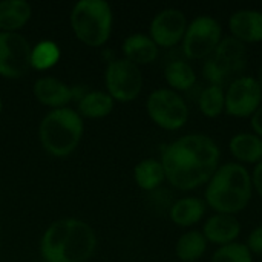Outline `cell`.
I'll return each instance as SVG.
<instances>
[{
    "label": "cell",
    "mask_w": 262,
    "mask_h": 262,
    "mask_svg": "<svg viewBox=\"0 0 262 262\" xmlns=\"http://www.w3.org/2000/svg\"><path fill=\"white\" fill-rule=\"evenodd\" d=\"M2 109H3V101H2V97H0V114H2Z\"/></svg>",
    "instance_id": "31"
},
{
    "label": "cell",
    "mask_w": 262,
    "mask_h": 262,
    "mask_svg": "<svg viewBox=\"0 0 262 262\" xmlns=\"http://www.w3.org/2000/svg\"><path fill=\"white\" fill-rule=\"evenodd\" d=\"M247 249L250 250V253L255 255H262V226L256 227L247 238Z\"/></svg>",
    "instance_id": "27"
},
{
    "label": "cell",
    "mask_w": 262,
    "mask_h": 262,
    "mask_svg": "<svg viewBox=\"0 0 262 262\" xmlns=\"http://www.w3.org/2000/svg\"><path fill=\"white\" fill-rule=\"evenodd\" d=\"M241 233V223L233 215L215 213L210 216L203 227V235L207 243H213L221 246H227L236 243V238Z\"/></svg>",
    "instance_id": "15"
},
{
    "label": "cell",
    "mask_w": 262,
    "mask_h": 262,
    "mask_svg": "<svg viewBox=\"0 0 262 262\" xmlns=\"http://www.w3.org/2000/svg\"><path fill=\"white\" fill-rule=\"evenodd\" d=\"M32 94L38 103L52 109L66 107L74 98V91L64 81L55 77H40L32 86Z\"/></svg>",
    "instance_id": "13"
},
{
    "label": "cell",
    "mask_w": 262,
    "mask_h": 262,
    "mask_svg": "<svg viewBox=\"0 0 262 262\" xmlns=\"http://www.w3.org/2000/svg\"><path fill=\"white\" fill-rule=\"evenodd\" d=\"M256 80H258V83H259V86H261V89H262V64L259 66V71H258V77H256Z\"/></svg>",
    "instance_id": "30"
},
{
    "label": "cell",
    "mask_w": 262,
    "mask_h": 262,
    "mask_svg": "<svg viewBox=\"0 0 262 262\" xmlns=\"http://www.w3.org/2000/svg\"><path fill=\"white\" fill-rule=\"evenodd\" d=\"M247 66V48L239 40L230 37H223L215 52L207 58L203 68L204 78L209 84L223 86L232 83L235 78L241 77V72Z\"/></svg>",
    "instance_id": "6"
},
{
    "label": "cell",
    "mask_w": 262,
    "mask_h": 262,
    "mask_svg": "<svg viewBox=\"0 0 262 262\" xmlns=\"http://www.w3.org/2000/svg\"><path fill=\"white\" fill-rule=\"evenodd\" d=\"M187 25V18L181 9L166 8L152 18L149 37L158 48H173L183 41Z\"/></svg>",
    "instance_id": "12"
},
{
    "label": "cell",
    "mask_w": 262,
    "mask_h": 262,
    "mask_svg": "<svg viewBox=\"0 0 262 262\" xmlns=\"http://www.w3.org/2000/svg\"><path fill=\"white\" fill-rule=\"evenodd\" d=\"M252 184L255 186L256 192L259 193V196L262 198V161L255 166V170H253V175H252Z\"/></svg>",
    "instance_id": "28"
},
{
    "label": "cell",
    "mask_w": 262,
    "mask_h": 262,
    "mask_svg": "<svg viewBox=\"0 0 262 262\" xmlns=\"http://www.w3.org/2000/svg\"><path fill=\"white\" fill-rule=\"evenodd\" d=\"M97 247L94 229L78 218L54 221L43 233L40 253L45 262H86Z\"/></svg>",
    "instance_id": "2"
},
{
    "label": "cell",
    "mask_w": 262,
    "mask_h": 262,
    "mask_svg": "<svg viewBox=\"0 0 262 262\" xmlns=\"http://www.w3.org/2000/svg\"><path fill=\"white\" fill-rule=\"evenodd\" d=\"M262 104V89L256 77L241 75L226 89L224 112L235 118L252 117Z\"/></svg>",
    "instance_id": "10"
},
{
    "label": "cell",
    "mask_w": 262,
    "mask_h": 262,
    "mask_svg": "<svg viewBox=\"0 0 262 262\" xmlns=\"http://www.w3.org/2000/svg\"><path fill=\"white\" fill-rule=\"evenodd\" d=\"M232 37L241 43H261L262 12L258 9H239L229 18Z\"/></svg>",
    "instance_id": "14"
},
{
    "label": "cell",
    "mask_w": 262,
    "mask_h": 262,
    "mask_svg": "<svg viewBox=\"0 0 262 262\" xmlns=\"http://www.w3.org/2000/svg\"><path fill=\"white\" fill-rule=\"evenodd\" d=\"M212 262H253V258L246 244L232 243L227 246H221L213 253Z\"/></svg>",
    "instance_id": "26"
},
{
    "label": "cell",
    "mask_w": 262,
    "mask_h": 262,
    "mask_svg": "<svg viewBox=\"0 0 262 262\" xmlns=\"http://www.w3.org/2000/svg\"><path fill=\"white\" fill-rule=\"evenodd\" d=\"M204 213H206V203L196 196L180 198L169 209L172 223L180 227H190L198 224L204 216Z\"/></svg>",
    "instance_id": "19"
},
{
    "label": "cell",
    "mask_w": 262,
    "mask_h": 262,
    "mask_svg": "<svg viewBox=\"0 0 262 262\" xmlns=\"http://www.w3.org/2000/svg\"><path fill=\"white\" fill-rule=\"evenodd\" d=\"M221 150L204 134L184 135L163 149L161 164L166 180L178 190L189 192L207 184L220 167Z\"/></svg>",
    "instance_id": "1"
},
{
    "label": "cell",
    "mask_w": 262,
    "mask_h": 262,
    "mask_svg": "<svg viewBox=\"0 0 262 262\" xmlns=\"http://www.w3.org/2000/svg\"><path fill=\"white\" fill-rule=\"evenodd\" d=\"M164 78L172 91L184 92L195 86L196 72L192 64L186 60H173L167 63L164 69Z\"/></svg>",
    "instance_id": "22"
},
{
    "label": "cell",
    "mask_w": 262,
    "mask_h": 262,
    "mask_svg": "<svg viewBox=\"0 0 262 262\" xmlns=\"http://www.w3.org/2000/svg\"><path fill=\"white\" fill-rule=\"evenodd\" d=\"M146 111L150 120L161 129L173 132L186 126L189 107L184 98L170 88H160L150 92L146 101Z\"/></svg>",
    "instance_id": "7"
},
{
    "label": "cell",
    "mask_w": 262,
    "mask_h": 262,
    "mask_svg": "<svg viewBox=\"0 0 262 262\" xmlns=\"http://www.w3.org/2000/svg\"><path fill=\"white\" fill-rule=\"evenodd\" d=\"M134 178L140 189L146 192H155L166 181V173L160 160L146 158L135 166Z\"/></svg>",
    "instance_id": "21"
},
{
    "label": "cell",
    "mask_w": 262,
    "mask_h": 262,
    "mask_svg": "<svg viewBox=\"0 0 262 262\" xmlns=\"http://www.w3.org/2000/svg\"><path fill=\"white\" fill-rule=\"evenodd\" d=\"M83 132V118L71 107L49 111L38 126V137L43 149L57 158L69 157L78 147Z\"/></svg>",
    "instance_id": "4"
},
{
    "label": "cell",
    "mask_w": 262,
    "mask_h": 262,
    "mask_svg": "<svg viewBox=\"0 0 262 262\" xmlns=\"http://www.w3.org/2000/svg\"><path fill=\"white\" fill-rule=\"evenodd\" d=\"M60 55V48L54 41H40L31 51V68L37 71H48L58 63Z\"/></svg>",
    "instance_id": "25"
},
{
    "label": "cell",
    "mask_w": 262,
    "mask_h": 262,
    "mask_svg": "<svg viewBox=\"0 0 262 262\" xmlns=\"http://www.w3.org/2000/svg\"><path fill=\"white\" fill-rule=\"evenodd\" d=\"M160 48L149 37V34L135 32L124 38L123 41V54L124 58L137 66L150 64L157 60Z\"/></svg>",
    "instance_id": "16"
},
{
    "label": "cell",
    "mask_w": 262,
    "mask_h": 262,
    "mask_svg": "<svg viewBox=\"0 0 262 262\" xmlns=\"http://www.w3.org/2000/svg\"><path fill=\"white\" fill-rule=\"evenodd\" d=\"M114 109V100L106 91H89L78 100L77 112L86 118H104Z\"/></svg>",
    "instance_id": "20"
},
{
    "label": "cell",
    "mask_w": 262,
    "mask_h": 262,
    "mask_svg": "<svg viewBox=\"0 0 262 262\" xmlns=\"http://www.w3.org/2000/svg\"><path fill=\"white\" fill-rule=\"evenodd\" d=\"M252 129H253V134H256L258 137L262 138V104L261 107L252 115Z\"/></svg>",
    "instance_id": "29"
},
{
    "label": "cell",
    "mask_w": 262,
    "mask_h": 262,
    "mask_svg": "<svg viewBox=\"0 0 262 262\" xmlns=\"http://www.w3.org/2000/svg\"><path fill=\"white\" fill-rule=\"evenodd\" d=\"M230 154L238 163L258 164L262 161V138L252 132H241L232 137L229 143Z\"/></svg>",
    "instance_id": "18"
},
{
    "label": "cell",
    "mask_w": 262,
    "mask_h": 262,
    "mask_svg": "<svg viewBox=\"0 0 262 262\" xmlns=\"http://www.w3.org/2000/svg\"><path fill=\"white\" fill-rule=\"evenodd\" d=\"M207 250V239L203 232L190 230L183 233L175 244V255L181 262H196Z\"/></svg>",
    "instance_id": "23"
},
{
    "label": "cell",
    "mask_w": 262,
    "mask_h": 262,
    "mask_svg": "<svg viewBox=\"0 0 262 262\" xmlns=\"http://www.w3.org/2000/svg\"><path fill=\"white\" fill-rule=\"evenodd\" d=\"M32 8L26 0L0 2V32H17L31 18Z\"/></svg>",
    "instance_id": "17"
},
{
    "label": "cell",
    "mask_w": 262,
    "mask_h": 262,
    "mask_svg": "<svg viewBox=\"0 0 262 262\" xmlns=\"http://www.w3.org/2000/svg\"><path fill=\"white\" fill-rule=\"evenodd\" d=\"M198 107L207 118H216L226 107V89L223 86L209 84L198 97Z\"/></svg>",
    "instance_id": "24"
},
{
    "label": "cell",
    "mask_w": 262,
    "mask_h": 262,
    "mask_svg": "<svg viewBox=\"0 0 262 262\" xmlns=\"http://www.w3.org/2000/svg\"><path fill=\"white\" fill-rule=\"evenodd\" d=\"M104 84L114 101H134L143 89L141 69L126 58H115L106 66Z\"/></svg>",
    "instance_id": "9"
},
{
    "label": "cell",
    "mask_w": 262,
    "mask_h": 262,
    "mask_svg": "<svg viewBox=\"0 0 262 262\" xmlns=\"http://www.w3.org/2000/svg\"><path fill=\"white\" fill-rule=\"evenodd\" d=\"M252 177L239 163H227L218 167L206 187V206L216 213L236 215L252 200Z\"/></svg>",
    "instance_id": "3"
},
{
    "label": "cell",
    "mask_w": 262,
    "mask_h": 262,
    "mask_svg": "<svg viewBox=\"0 0 262 262\" xmlns=\"http://www.w3.org/2000/svg\"><path fill=\"white\" fill-rule=\"evenodd\" d=\"M223 40L221 23L210 15L195 17L186 29L183 52L190 60L209 58Z\"/></svg>",
    "instance_id": "8"
},
{
    "label": "cell",
    "mask_w": 262,
    "mask_h": 262,
    "mask_svg": "<svg viewBox=\"0 0 262 262\" xmlns=\"http://www.w3.org/2000/svg\"><path fill=\"white\" fill-rule=\"evenodd\" d=\"M71 28L75 37L91 48L103 46L112 32V9L104 0H80L74 5Z\"/></svg>",
    "instance_id": "5"
},
{
    "label": "cell",
    "mask_w": 262,
    "mask_h": 262,
    "mask_svg": "<svg viewBox=\"0 0 262 262\" xmlns=\"http://www.w3.org/2000/svg\"><path fill=\"white\" fill-rule=\"evenodd\" d=\"M29 41L18 32H0V77L20 78L31 68Z\"/></svg>",
    "instance_id": "11"
}]
</instances>
